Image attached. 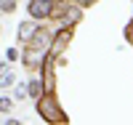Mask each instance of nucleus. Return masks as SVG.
<instances>
[{"mask_svg": "<svg viewBox=\"0 0 133 125\" xmlns=\"http://www.w3.org/2000/svg\"><path fill=\"white\" fill-rule=\"evenodd\" d=\"M53 14V0H29V16L32 19H48Z\"/></svg>", "mask_w": 133, "mask_h": 125, "instance_id": "obj_2", "label": "nucleus"}, {"mask_svg": "<svg viewBox=\"0 0 133 125\" xmlns=\"http://www.w3.org/2000/svg\"><path fill=\"white\" fill-rule=\"evenodd\" d=\"M14 8H16V0H0V11H5V14H11Z\"/></svg>", "mask_w": 133, "mask_h": 125, "instance_id": "obj_7", "label": "nucleus"}, {"mask_svg": "<svg viewBox=\"0 0 133 125\" xmlns=\"http://www.w3.org/2000/svg\"><path fill=\"white\" fill-rule=\"evenodd\" d=\"M24 93H27V85H16V96L24 98Z\"/></svg>", "mask_w": 133, "mask_h": 125, "instance_id": "obj_9", "label": "nucleus"}, {"mask_svg": "<svg viewBox=\"0 0 133 125\" xmlns=\"http://www.w3.org/2000/svg\"><path fill=\"white\" fill-rule=\"evenodd\" d=\"M72 37V29H59V35L53 37V48H51V56H56V53H61V48H64V43Z\"/></svg>", "mask_w": 133, "mask_h": 125, "instance_id": "obj_3", "label": "nucleus"}, {"mask_svg": "<svg viewBox=\"0 0 133 125\" xmlns=\"http://www.w3.org/2000/svg\"><path fill=\"white\" fill-rule=\"evenodd\" d=\"M37 112H40V117L45 120V122H66L64 109L56 104V98H53V96L40 98V101H37Z\"/></svg>", "mask_w": 133, "mask_h": 125, "instance_id": "obj_1", "label": "nucleus"}, {"mask_svg": "<svg viewBox=\"0 0 133 125\" xmlns=\"http://www.w3.org/2000/svg\"><path fill=\"white\" fill-rule=\"evenodd\" d=\"M8 59H11V61H16V59H19V51L11 48V51H8Z\"/></svg>", "mask_w": 133, "mask_h": 125, "instance_id": "obj_10", "label": "nucleus"}, {"mask_svg": "<svg viewBox=\"0 0 133 125\" xmlns=\"http://www.w3.org/2000/svg\"><path fill=\"white\" fill-rule=\"evenodd\" d=\"M64 11H66V14H64V21H66V24L80 21V8H77V5H64Z\"/></svg>", "mask_w": 133, "mask_h": 125, "instance_id": "obj_4", "label": "nucleus"}, {"mask_svg": "<svg viewBox=\"0 0 133 125\" xmlns=\"http://www.w3.org/2000/svg\"><path fill=\"white\" fill-rule=\"evenodd\" d=\"M3 72H5V64H0V77H3Z\"/></svg>", "mask_w": 133, "mask_h": 125, "instance_id": "obj_12", "label": "nucleus"}, {"mask_svg": "<svg viewBox=\"0 0 133 125\" xmlns=\"http://www.w3.org/2000/svg\"><path fill=\"white\" fill-rule=\"evenodd\" d=\"M35 32V24H19V40H29V35Z\"/></svg>", "mask_w": 133, "mask_h": 125, "instance_id": "obj_5", "label": "nucleus"}, {"mask_svg": "<svg viewBox=\"0 0 133 125\" xmlns=\"http://www.w3.org/2000/svg\"><path fill=\"white\" fill-rule=\"evenodd\" d=\"M91 3H96V0H80V5H91Z\"/></svg>", "mask_w": 133, "mask_h": 125, "instance_id": "obj_11", "label": "nucleus"}, {"mask_svg": "<svg viewBox=\"0 0 133 125\" xmlns=\"http://www.w3.org/2000/svg\"><path fill=\"white\" fill-rule=\"evenodd\" d=\"M11 109V101L8 98H0V112H8Z\"/></svg>", "mask_w": 133, "mask_h": 125, "instance_id": "obj_8", "label": "nucleus"}, {"mask_svg": "<svg viewBox=\"0 0 133 125\" xmlns=\"http://www.w3.org/2000/svg\"><path fill=\"white\" fill-rule=\"evenodd\" d=\"M27 88H29V96H32V98H40V96H43V83H40V80H32Z\"/></svg>", "mask_w": 133, "mask_h": 125, "instance_id": "obj_6", "label": "nucleus"}]
</instances>
